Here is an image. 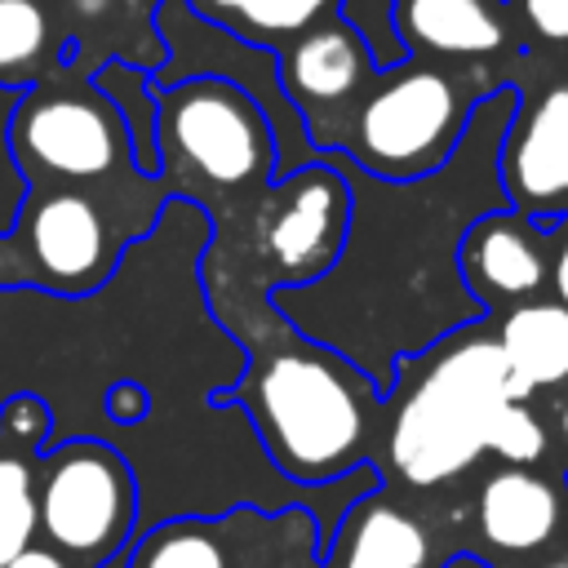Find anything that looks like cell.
Listing matches in <instances>:
<instances>
[{
    "label": "cell",
    "instance_id": "obj_30",
    "mask_svg": "<svg viewBox=\"0 0 568 568\" xmlns=\"http://www.w3.org/2000/svg\"><path fill=\"white\" fill-rule=\"evenodd\" d=\"M519 568H568V541H564L559 550H550V555L532 559V564H519Z\"/></svg>",
    "mask_w": 568,
    "mask_h": 568
},
{
    "label": "cell",
    "instance_id": "obj_22",
    "mask_svg": "<svg viewBox=\"0 0 568 568\" xmlns=\"http://www.w3.org/2000/svg\"><path fill=\"white\" fill-rule=\"evenodd\" d=\"M93 89L120 111L133 146V164L146 178H160V151H155V93H151V71L133 67L129 58H106L93 67Z\"/></svg>",
    "mask_w": 568,
    "mask_h": 568
},
{
    "label": "cell",
    "instance_id": "obj_3",
    "mask_svg": "<svg viewBox=\"0 0 568 568\" xmlns=\"http://www.w3.org/2000/svg\"><path fill=\"white\" fill-rule=\"evenodd\" d=\"M506 404L510 373L493 320L453 328L422 355L399 359L382 395L377 479L422 497L466 488L488 462V426Z\"/></svg>",
    "mask_w": 568,
    "mask_h": 568
},
{
    "label": "cell",
    "instance_id": "obj_21",
    "mask_svg": "<svg viewBox=\"0 0 568 568\" xmlns=\"http://www.w3.org/2000/svg\"><path fill=\"white\" fill-rule=\"evenodd\" d=\"M186 4L200 18L271 53H280L284 44H293L302 31H311L337 9V0H186Z\"/></svg>",
    "mask_w": 568,
    "mask_h": 568
},
{
    "label": "cell",
    "instance_id": "obj_24",
    "mask_svg": "<svg viewBox=\"0 0 568 568\" xmlns=\"http://www.w3.org/2000/svg\"><path fill=\"white\" fill-rule=\"evenodd\" d=\"M395 4L399 0H337V9H333L359 36V44L368 49L377 71H390V67L408 62V49H404L399 27H395Z\"/></svg>",
    "mask_w": 568,
    "mask_h": 568
},
{
    "label": "cell",
    "instance_id": "obj_8",
    "mask_svg": "<svg viewBox=\"0 0 568 568\" xmlns=\"http://www.w3.org/2000/svg\"><path fill=\"white\" fill-rule=\"evenodd\" d=\"M138 475L102 435L49 439L36 484V541L75 568H106L133 546Z\"/></svg>",
    "mask_w": 568,
    "mask_h": 568
},
{
    "label": "cell",
    "instance_id": "obj_23",
    "mask_svg": "<svg viewBox=\"0 0 568 568\" xmlns=\"http://www.w3.org/2000/svg\"><path fill=\"white\" fill-rule=\"evenodd\" d=\"M488 457L497 466H546L550 462V417L537 404H506L488 426Z\"/></svg>",
    "mask_w": 568,
    "mask_h": 568
},
{
    "label": "cell",
    "instance_id": "obj_12",
    "mask_svg": "<svg viewBox=\"0 0 568 568\" xmlns=\"http://www.w3.org/2000/svg\"><path fill=\"white\" fill-rule=\"evenodd\" d=\"M466 493L470 484L430 497L368 484L333 524L320 568H448L466 559Z\"/></svg>",
    "mask_w": 568,
    "mask_h": 568
},
{
    "label": "cell",
    "instance_id": "obj_19",
    "mask_svg": "<svg viewBox=\"0 0 568 568\" xmlns=\"http://www.w3.org/2000/svg\"><path fill=\"white\" fill-rule=\"evenodd\" d=\"M395 27L413 58H484L510 36L501 0H399Z\"/></svg>",
    "mask_w": 568,
    "mask_h": 568
},
{
    "label": "cell",
    "instance_id": "obj_7",
    "mask_svg": "<svg viewBox=\"0 0 568 568\" xmlns=\"http://www.w3.org/2000/svg\"><path fill=\"white\" fill-rule=\"evenodd\" d=\"M484 93L488 89H466L462 75L408 53V62L377 71L342 133L337 155L382 182L430 178L457 151Z\"/></svg>",
    "mask_w": 568,
    "mask_h": 568
},
{
    "label": "cell",
    "instance_id": "obj_26",
    "mask_svg": "<svg viewBox=\"0 0 568 568\" xmlns=\"http://www.w3.org/2000/svg\"><path fill=\"white\" fill-rule=\"evenodd\" d=\"M519 13L541 40L568 44V0H519Z\"/></svg>",
    "mask_w": 568,
    "mask_h": 568
},
{
    "label": "cell",
    "instance_id": "obj_25",
    "mask_svg": "<svg viewBox=\"0 0 568 568\" xmlns=\"http://www.w3.org/2000/svg\"><path fill=\"white\" fill-rule=\"evenodd\" d=\"M151 408H155V399H151L146 382H138V377H115L102 390V413L115 426H142L151 417Z\"/></svg>",
    "mask_w": 568,
    "mask_h": 568
},
{
    "label": "cell",
    "instance_id": "obj_2",
    "mask_svg": "<svg viewBox=\"0 0 568 568\" xmlns=\"http://www.w3.org/2000/svg\"><path fill=\"white\" fill-rule=\"evenodd\" d=\"M200 293L209 320L240 346L244 368L213 390V408H240L266 462L302 488H328L373 470L382 439V390L346 355L302 337L271 288L226 248H204Z\"/></svg>",
    "mask_w": 568,
    "mask_h": 568
},
{
    "label": "cell",
    "instance_id": "obj_15",
    "mask_svg": "<svg viewBox=\"0 0 568 568\" xmlns=\"http://www.w3.org/2000/svg\"><path fill=\"white\" fill-rule=\"evenodd\" d=\"M497 182L506 204L541 231L568 222V84L519 102L497 151Z\"/></svg>",
    "mask_w": 568,
    "mask_h": 568
},
{
    "label": "cell",
    "instance_id": "obj_9",
    "mask_svg": "<svg viewBox=\"0 0 568 568\" xmlns=\"http://www.w3.org/2000/svg\"><path fill=\"white\" fill-rule=\"evenodd\" d=\"M151 31L164 49V62L151 71V89H173L186 80H222V84L240 89L266 115L271 138H275V178L315 160L306 124L284 93L280 53L257 49V44L231 36L226 27L200 18L186 0H155Z\"/></svg>",
    "mask_w": 568,
    "mask_h": 568
},
{
    "label": "cell",
    "instance_id": "obj_16",
    "mask_svg": "<svg viewBox=\"0 0 568 568\" xmlns=\"http://www.w3.org/2000/svg\"><path fill=\"white\" fill-rule=\"evenodd\" d=\"M550 231L532 226L515 209L484 213L457 248L462 284L484 306V315H501L519 302L541 297L550 284Z\"/></svg>",
    "mask_w": 568,
    "mask_h": 568
},
{
    "label": "cell",
    "instance_id": "obj_5",
    "mask_svg": "<svg viewBox=\"0 0 568 568\" xmlns=\"http://www.w3.org/2000/svg\"><path fill=\"white\" fill-rule=\"evenodd\" d=\"M155 93L160 186L209 217V240H244L275 182V138L266 115L222 80H186Z\"/></svg>",
    "mask_w": 568,
    "mask_h": 568
},
{
    "label": "cell",
    "instance_id": "obj_10",
    "mask_svg": "<svg viewBox=\"0 0 568 568\" xmlns=\"http://www.w3.org/2000/svg\"><path fill=\"white\" fill-rule=\"evenodd\" d=\"M351 222V191L342 173L315 155L311 164L275 178L253 213L244 240H209L213 248L235 253L271 293L315 284L342 253Z\"/></svg>",
    "mask_w": 568,
    "mask_h": 568
},
{
    "label": "cell",
    "instance_id": "obj_13",
    "mask_svg": "<svg viewBox=\"0 0 568 568\" xmlns=\"http://www.w3.org/2000/svg\"><path fill=\"white\" fill-rule=\"evenodd\" d=\"M568 541V475L546 466H493L466 493V559L519 568Z\"/></svg>",
    "mask_w": 568,
    "mask_h": 568
},
{
    "label": "cell",
    "instance_id": "obj_18",
    "mask_svg": "<svg viewBox=\"0 0 568 568\" xmlns=\"http://www.w3.org/2000/svg\"><path fill=\"white\" fill-rule=\"evenodd\" d=\"M488 320L510 373V399L532 404L546 390H568V306L532 297Z\"/></svg>",
    "mask_w": 568,
    "mask_h": 568
},
{
    "label": "cell",
    "instance_id": "obj_29",
    "mask_svg": "<svg viewBox=\"0 0 568 568\" xmlns=\"http://www.w3.org/2000/svg\"><path fill=\"white\" fill-rule=\"evenodd\" d=\"M4 568H75V564H67L62 555H53L49 546H40V541H36V546H27L22 555H13Z\"/></svg>",
    "mask_w": 568,
    "mask_h": 568
},
{
    "label": "cell",
    "instance_id": "obj_20",
    "mask_svg": "<svg viewBox=\"0 0 568 568\" xmlns=\"http://www.w3.org/2000/svg\"><path fill=\"white\" fill-rule=\"evenodd\" d=\"M58 62H67V36L53 31L44 0H0V93L31 89Z\"/></svg>",
    "mask_w": 568,
    "mask_h": 568
},
{
    "label": "cell",
    "instance_id": "obj_14",
    "mask_svg": "<svg viewBox=\"0 0 568 568\" xmlns=\"http://www.w3.org/2000/svg\"><path fill=\"white\" fill-rule=\"evenodd\" d=\"M280 80L293 111L306 124L311 151L328 155L342 146V133L359 98L377 80V67L359 44V36L337 13H328L324 22H315L293 44L280 49Z\"/></svg>",
    "mask_w": 568,
    "mask_h": 568
},
{
    "label": "cell",
    "instance_id": "obj_27",
    "mask_svg": "<svg viewBox=\"0 0 568 568\" xmlns=\"http://www.w3.org/2000/svg\"><path fill=\"white\" fill-rule=\"evenodd\" d=\"M550 462L568 475V390L559 395V404L550 413Z\"/></svg>",
    "mask_w": 568,
    "mask_h": 568
},
{
    "label": "cell",
    "instance_id": "obj_6",
    "mask_svg": "<svg viewBox=\"0 0 568 568\" xmlns=\"http://www.w3.org/2000/svg\"><path fill=\"white\" fill-rule=\"evenodd\" d=\"M4 151L22 182L62 186H129L146 173L133 164L120 111L93 89L89 75L58 62L22 89L4 115Z\"/></svg>",
    "mask_w": 568,
    "mask_h": 568
},
{
    "label": "cell",
    "instance_id": "obj_1",
    "mask_svg": "<svg viewBox=\"0 0 568 568\" xmlns=\"http://www.w3.org/2000/svg\"><path fill=\"white\" fill-rule=\"evenodd\" d=\"M519 102L515 84L488 89L444 169L417 182H382L337 151L324 155L351 191L346 244L315 284L275 288L271 302L302 337L368 373L382 395L399 359L488 320L462 284L457 248L484 213L510 209L497 151Z\"/></svg>",
    "mask_w": 568,
    "mask_h": 568
},
{
    "label": "cell",
    "instance_id": "obj_11",
    "mask_svg": "<svg viewBox=\"0 0 568 568\" xmlns=\"http://www.w3.org/2000/svg\"><path fill=\"white\" fill-rule=\"evenodd\" d=\"M320 519L311 506L240 501L222 515H173L142 528L124 568H320Z\"/></svg>",
    "mask_w": 568,
    "mask_h": 568
},
{
    "label": "cell",
    "instance_id": "obj_17",
    "mask_svg": "<svg viewBox=\"0 0 568 568\" xmlns=\"http://www.w3.org/2000/svg\"><path fill=\"white\" fill-rule=\"evenodd\" d=\"M49 439V399L36 390H9L0 399V568L36 546V484Z\"/></svg>",
    "mask_w": 568,
    "mask_h": 568
},
{
    "label": "cell",
    "instance_id": "obj_4",
    "mask_svg": "<svg viewBox=\"0 0 568 568\" xmlns=\"http://www.w3.org/2000/svg\"><path fill=\"white\" fill-rule=\"evenodd\" d=\"M169 195L160 178L129 186L22 182L18 217L0 231V293L80 302L106 288L120 257L151 235Z\"/></svg>",
    "mask_w": 568,
    "mask_h": 568
},
{
    "label": "cell",
    "instance_id": "obj_28",
    "mask_svg": "<svg viewBox=\"0 0 568 568\" xmlns=\"http://www.w3.org/2000/svg\"><path fill=\"white\" fill-rule=\"evenodd\" d=\"M550 297L559 302V306H568V235L555 244V257H550Z\"/></svg>",
    "mask_w": 568,
    "mask_h": 568
}]
</instances>
